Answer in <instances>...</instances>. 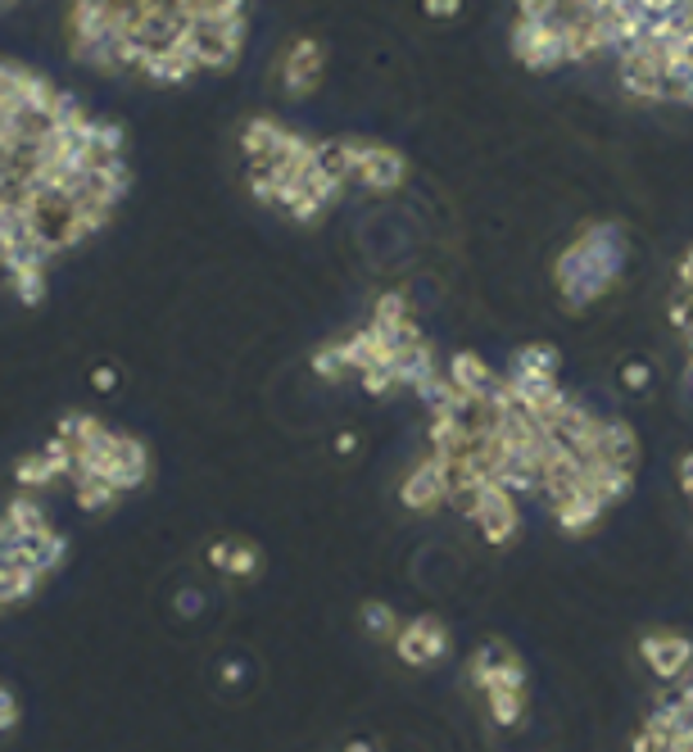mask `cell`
I'll return each mask as SVG.
<instances>
[{"label": "cell", "mask_w": 693, "mask_h": 752, "mask_svg": "<svg viewBox=\"0 0 693 752\" xmlns=\"http://www.w3.org/2000/svg\"><path fill=\"white\" fill-rule=\"evenodd\" d=\"M150 472H155V458L145 440L82 408L59 417L50 440L14 463L19 490H46L55 480H69L82 513H113L132 490L145 486Z\"/></svg>", "instance_id": "1"}, {"label": "cell", "mask_w": 693, "mask_h": 752, "mask_svg": "<svg viewBox=\"0 0 693 752\" xmlns=\"http://www.w3.org/2000/svg\"><path fill=\"white\" fill-rule=\"evenodd\" d=\"M69 562V535L50 522V513L19 490L0 513V612L33 604L37 589Z\"/></svg>", "instance_id": "2"}, {"label": "cell", "mask_w": 693, "mask_h": 752, "mask_svg": "<svg viewBox=\"0 0 693 752\" xmlns=\"http://www.w3.org/2000/svg\"><path fill=\"white\" fill-rule=\"evenodd\" d=\"M625 273V236L608 223L585 227L553 263V282L558 295L571 309H589L608 295Z\"/></svg>", "instance_id": "3"}, {"label": "cell", "mask_w": 693, "mask_h": 752, "mask_svg": "<svg viewBox=\"0 0 693 752\" xmlns=\"http://www.w3.org/2000/svg\"><path fill=\"white\" fill-rule=\"evenodd\" d=\"M345 150L354 159V182L363 191H377V195H390L408 182V159L399 150H390L381 141H368V136H345Z\"/></svg>", "instance_id": "4"}, {"label": "cell", "mask_w": 693, "mask_h": 752, "mask_svg": "<svg viewBox=\"0 0 693 752\" xmlns=\"http://www.w3.org/2000/svg\"><path fill=\"white\" fill-rule=\"evenodd\" d=\"M512 55L535 73H553L566 64V41L562 27L549 19H517L512 23Z\"/></svg>", "instance_id": "5"}, {"label": "cell", "mask_w": 693, "mask_h": 752, "mask_svg": "<svg viewBox=\"0 0 693 752\" xmlns=\"http://www.w3.org/2000/svg\"><path fill=\"white\" fill-rule=\"evenodd\" d=\"M471 522L480 526V539H486V545H494V549L512 545V539H517V530H522L517 494H507L503 486H494V480H490V486L480 490L476 508H471Z\"/></svg>", "instance_id": "6"}, {"label": "cell", "mask_w": 693, "mask_h": 752, "mask_svg": "<svg viewBox=\"0 0 693 752\" xmlns=\"http://www.w3.org/2000/svg\"><path fill=\"white\" fill-rule=\"evenodd\" d=\"M399 503L408 513H435V508H444L449 503V467L435 454L417 458L399 486Z\"/></svg>", "instance_id": "7"}, {"label": "cell", "mask_w": 693, "mask_h": 752, "mask_svg": "<svg viewBox=\"0 0 693 752\" xmlns=\"http://www.w3.org/2000/svg\"><path fill=\"white\" fill-rule=\"evenodd\" d=\"M326 73V50L318 46V37H295L286 59H282V86L290 100H304L318 92V82Z\"/></svg>", "instance_id": "8"}, {"label": "cell", "mask_w": 693, "mask_h": 752, "mask_svg": "<svg viewBox=\"0 0 693 752\" xmlns=\"http://www.w3.org/2000/svg\"><path fill=\"white\" fill-rule=\"evenodd\" d=\"M395 653H399V661H408V667H431V661L449 657V630H444V621L417 617V621L399 625Z\"/></svg>", "instance_id": "9"}, {"label": "cell", "mask_w": 693, "mask_h": 752, "mask_svg": "<svg viewBox=\"0 0 693 752\" xmlns=\"http://www.w3.org/2000/svg\"><path fill=\"white\" fill-rule=\"evenodd\" d=\"M640 653L653 667L657 680H684L693 667V640L676 635V630H653V635L640 640Z\"/></svg>", "instance_id": "10"}, {"label": "cell", "mask_w": 693, "mask_h": 752, "mask_svg": "<svg viewBox=\"0 0 693 752\" xmlns=\"http://www.w3.org/2000/svg\"><path fill=\"white\" fill-rule=\"evenodd\" d=\"M444 372H449V381H454V385L463 390V395H467V399H476V404H486V395H490L494 381H499V372H494L480 354H471V349H463V354L449 358V368H444Z\"/></svg>", "instance_id": "11"}, {"label": "cell", "mask_w": 693, "mask_h": 752, "mask_svg": "<svg viewBox=\"0 0 693 752\" xmlns=\"http://www.w3.org/2000/svg\"><path fill=\"white\" fill-rule=\"evenodd\" d=\"M602 463H612V467H630L635 472L640 463V435L630 422H621V417H602V431H598V454Z\"/></svg>", "instance_id": "12"}, {"label": "cell", "mask_w": 693, "mask_h": 752, "mask_svg": "<svg viewBox=\"0 0 693 752\" xmlns=\"http://www.w3.org/2000/svg\"><path fill=\"white\" fill-rule=\"evenodd\" d=\"M602 508H608V503H602L598 494L576 490V494H571L566 503H558L553 513H558V526H562L566 535H589V530L598 526V517H602Z\"/></svg>", "instance_id": "13"}, {"label": "cell", "mask_w": 693, "mask_h": 752, "mask_svg": "<svg viewBox=\"0 0 693 752\" xmlns=\"http://www.w3.org/2000/svg\"><path fill=\"white\" fill-rule=\"evenodd\" d=\"M558 368H562V354L545 341H535V345H522L512 354L507 377H558Z\"/></svg>", "instance_id": "14"}, {"label": "cell", "mask_w": 693, "mask_h": 752, "mask_svg": "<svg viewBox=\"0 0 693 752\" xmlns=\"http://www.w3.org/2000/svg\"><path fill=\"white\" fill-rule=\"evenodd\" d=\"M517 653H512L503 640H490V644H480L476 653H471V661H467V676H471V684L480 689V694H486V689L494 684V676H499V667L503 661H512Z\"/></svg>", "instance_id": "15"}, {"label": "cell", "mask_w": 693, "mask_h": 752, "mask_svg": "<svg viewBox=\"0 0 693 752\" xmlns=\"http://www.w3.org/2000/svg\"><path fill=\"white\" fill-rule=\"evenodd\" d=\"M363 625H368L372 640H390V644H395V635H399L395 608H390V604H377V598H372V604H363Z\"/></svg>", "instance_id": "16"}, {"label": "cell", "mask_w": 693, "mask_h": 752, "mask_svg": "<svg viewBox=\"0 0 693 752\" xmlns=\"http://www.w3.org/2000/svg\"><path fill=\"white\" fill-rule=\"evenodd\" d=\"M486 703H490V716L499 726H517L522 712H526V694H512V689H490Z\"/></svg>", "instance_id": "17"}, {"label": "cell", "mask_w": 693, "mask_h": 752, "mask_svg": "<svg viewBox=\"0 0 693 752\" xmlns=\"http://www.w3.org/2000/svg\"><path fill=\"white\" fill-rule=\"evenodd\" d=\"M259 566H263L259 549H254V545H240V539H231V549H227V576L250 581V576H259Z\"/></svg>", "instance_id": "18"}, {"label": "cell", "mask_w": 693, "mask_h": 752, "mask_svg": "<svg viewBox=\"0 0 693 752\" xmlns=\"http://www.w3.org/2000/svg\"><path fill=\"white\" fill-rule=\"evenodd\" d=\"M667 86H671V105H689L693 109V55L676 59L671 73H667Z\"/></svg>", "instance_id": "19"}, {"label": "cell", "mask_w": 693, "mask_h": 752, "mask_svg": "<svg viewBox=\"0 0 693 752\" xmlns=\"http://www.w3.org/2000/svg\"><path fill=\"white\" fill-rule=\"evenodd\" d=\"M490 689H512V694H526V667H522V657H512V661H503L499 667V676H494V684ZM486 689V694H490Z\"/></svg>", "instance_id": "20"}, {"label": "cell", "mask_w": 693, "mask_h": 752, "mask_svg": "<svg viewBox=\"0 0 693 752\" xmlns=\"http://www.w3.org/2000/svg\"><path fill=\"white\" fill-rule=\"evenodd\" d=\"M671 326L676 331H684V341L693 336V290H676V299H671Z\"/></svg>", "instance_id": "21"}, {"label": "cell", "mask_w": 693, "mask_h": 752, "mask_svg": "<svg viewBox=\"0 0 693 752\" xmlns=\"http://www.w3.org/2000/svg\"><path fill=\"white\" fill-rule=\"evenodd\" d=\"M621 385L630 390V395H644V390L653 385V368H648V363H640V358H630V363L621 368Z\"/></svg>", "instance_id": "22"}, {"label": "cell", "mask_w": 693, "mask_h": 752, "mask_svg": "<svg viewBox=\"0 0 693 752\" xmlns=\"http://www.w3.org/2000/svg\"><path fill=\"white\" fill-rule=\"evenodd\" d=\"M421 10H427L431 19H454L463 10V0H421Z\"/></svg>", "instance_id": "23"}, {"label": "cell", "mask_w": 693, "mask_h": 752, "mask_svg": "<svg viewBox=\"0 0 693 752\" xmlns=\"http://www.w3.org/2000/svg\"><path fill=\"white\" fill-rule=\"evenodd\" d=\"M676 277H680L684 290H693V246L684 250V259H680V267H676Z\"/></svg>", "instance_id": "24"}, {"label": "cell", "mask_w": 693, "mask_h": 752, "mask_svg": "<svg viewBox=\"0 0 693 752\" xmlns=\"http://www.w3.org/2000/svg\"><path fill=\"white\" fill-rule=\"evenodd\" d=\"M680 486H684V494L693 499V449H689V454L680 458Z\"/></svg>", "instance_id": "25"}, {"label": "cell", "mask_w": 693, "mask_h": 752, "mask_svg": "<svg viewBox=\"0 0 693 752\" xmlns=\"http://www.w3.org/2000/svg\"><path fill=\"white\" fill-rule=\"evenodd\" d=\"M227 549H231V539H218V545L208 549V562H214L218 571H227Z\"/></svg>", "instance_id": "26"}, {"label": "cell", "mask_w": 693, "mask_h": 752, "mask_svg": "<svg viewBox=\"0 0 693 752\" xmlns=\"http://www.w3.org/2000/svg\"><path fill=\"white\" fill-rule=\"evenodd\" d=\"M345 752H372V743H368V739H354Z\"/></svg>", "instance_id": "27"}, {"label": "cell", "mask_w": 693, "mask_h": 752, "mask_svg": "<svg viewBox=\"0 0 693 752\" xmlns=\"http://www.w3.org/2000/svg\"><path fill=\"white\" fill-rule=\"evenodd\" d=\"M689 381H693V354H689Z\"/></svg>", "instance_id": "28"}]
</instances>
